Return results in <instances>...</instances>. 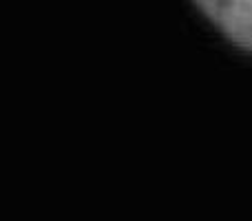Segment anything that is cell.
Returning a JSON list of instances; mask_svg holds the SVG:
<instances>
[{
  "label": "cell",
  "mask_w": 252,
  "mask_h": 221,
  "mask_svg": "<svg viewBox=\"0 0 252 221\" xmlns=\"http://www.w3.org/2000/svg\"><path fill=\"white\" fill-rule=\"evenodd\" d=\"M195 4L226 38L252 51V0H195Z\"/></svg>",
  "instance_id": "cell-1"
}]
</instances>
